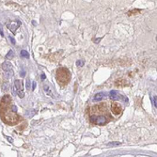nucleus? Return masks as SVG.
Returning a JSON list of instances; mask_svg holds the SVG:
<instances>
[{
  "label": "nucleus",
  "instance_id": "7",
  "mask_svg": "<svg viewBox=\"0 0 157 157\" xmlns=\"http://www.w3.org/2000/svg\"><path fill=\"white\" fill-rule=\"evenodd\" d=\"M2 68H3V70L4 71H6V72H8V71H11L12 68V65L11 62H9V61H6V62H4L3 63V65H2Z\"/></svg>",
  "mask_w": 157,
  "mask_h": 157
},
{
  "label": "nucleus",
  "instance_id": "10",
  "mask_svg": "<svg viewBox=\"0 0 157 157\" xmlns=\"http://www.w3.org/2000/svg\"><path fill=\"white\" fill-rule=\"evenodd\" d=\"M103 96H104V93H103V92H99V93H97L96 95L94 96V101L98 102V101L102 100L103 98Z\"/></svg>",
  "mask_w": 157,
  "mask_h": 157
},
{
  "label": "nucleus",
  "instance_id": "17",
  "mask_svg": "<svg viewBox=\"0 0 157 157\" xmlns=\"http://www.w3.org/2000/svg\"><path fill=\"white\" fill-rule=\"evenodd\" d=\"M36 86H37L36 82H33V83H32V88H31V90H35V89H36Z\"/></svg>",
  "mask_w": 157,
  "mask_h": 157
},
{
  "label": "nucleus",
  "instance_id": "20",
  "mask_svg": "<svg viewBox=\"0 0 157 157\" xmlns=\"http://www.w3.org/2000/svg\"><path fill=\"white\" fill-rule=\"evenodd\" d=\"M41 77H42V80H43V79H45V78H46V76H45V74H44V73H42V76H41Z\"/></svg>",
  "mask_w": 157,
  "mask_h": 157
},
{
  "label": "nucleus",
  "instance_id": "16",
  "mask_svg": "<svg viewBox=\"0 0 157 157\" xmlns=\"http://www.w3.org/2000/svg\"><path fill=\"white\" fill-rule=\"evenodd\" d=\"M156 102H157V98H156V95L153 97V105L156 107L157 106V103H156Z\"/></svg>",
  "mask_w": 157,
  "mask_h": 157
},
{
  "label": "nucleus",
  "instance_id": "3",
  "mask_svg": "<svg viewBox=\"0 0 157 157\" xmlns=\"http://www.w3.org/2000/svg\"><path fill=\"white\" fill-rule=\"evenodd\" d=\"M13 92L16 93L20 98H24V90H23V83H22V81H20V80H15V82H14Z\"/></svg>",
  "mask_w": 157,
  "mask_h": 157
},
{
  "label": "nucleus",
  "instance_id": "2",
  "mask_svg": "<svg viewBox=\"0 0 157 157\" xmlns=\"http://www.w3.org/2000/svg\"><path fill=\"white\" fill-rule=\"evenodd\" d=\"M90 121L91 123L96 124L99 126H103L108 122V117L104 115H91L90 117Z\"/></svg>",
  "mask_w": 157,
  "mask_h": 157
},
{
  "label": "nucleus",
  "instance_id": "5",
  "mask_svg": "<svg viewBox=\"0 0 157 157\" xmlns=\"http://www.w3.org/2000/svg\"><path fill=\"white\" fill-rule=\"evenodd\" d=\"M19 25H21V22L20 21H11L9 24H7V27L12 32H15L16 29L19 27Z\"/></svg>",
  "mask_w": 157,
  "mask_h": 157
},
{
  "label": "nucleus",
  "instance_id": "1",
  "mask_svg": "<svg viewBox=\"0 0 157 157\" xmlns=\"http://www.w3.org/2000/svg\"><path fill=\"white\" fill-rule=\"evenodd\" d=\"M56 80L60 83L61 85H67L71 79V73L67 70L66 68H59L56 71Z\"/></svg>",
  "mask_w": 157,
  "mask_h": 157
},
{
  "label": "nucleus",
  "instance_id": "21",
  "mask_svg": "<svg viewBox=\"0 0 157 157\" xmlns=\"http://www.w3.org/2000/svg\"><path fill=\"white\" fill-rule=\"evenodd\" d=\"M7 138H8V140H9L10 142H12V141H13V139H12L11 137H7Z\"/></svg>",
  "mask_w": 157,
  "mask_h": 157
},
{
  "label": "nucleus",
  "instance_id": "11",
  "mask_svg": "<svg viewBox=\"0 0 157 157\" xmlns=\"http://www.w3.org/2000/svg\"><path fill=\"white\" fill-rule=\"evenodd\" d=\"M13 56H14V52H13L12 50H10V51H9V53L6 55L7 59H11Z\"/></svg>",
  "mask_w": 157,
  "mask_h": 157
},
{
  "label": "nucleus",
  "instance_id": "14",
  "mask_svg": "<svg viewBox=\"0 0 157 157\" xmlns=\"http://www.w3.org/2000/svg\"><path fill=\"white\" fill-rule=\"evenodd\" d=\"M120 144H121L120 142H110V143L107 144V146H108V147H114V146H118L120 145Z\"/></svg>",
  "mask_w": 157,
  "mask_h": 157
},
{
  "label": "nucleus",
  "instance_id": "4",
  "mask_svg": "<svg viewBox=\"0 0 157 157\" xmlns=\"http://www.w3.org/2000/svg\"><path fill=\"white\" fill-rule=\"evenodd\" d=\"M111 110H112V112H113V114L116 116L120 115L121 113V111H122V108H121V104L118 103H112L111 104Z\"/></svg>",
  "mask_w": 157,
  "mask_h": 157
},
{
  "label": "nucleus",
  "instance_id": "18",
  "mask_svg": "<svg viewBox=\"0 0 157 157\" xmlns=\"http://www.w3.org/2000/svg\"><path fill=\"white\" fill-rule=\"evenodd\" d=\"M26 88H27V89H30V80H29V79L26 80Z\"/></svg>",
  "mask_w": 157,
  "mask_h": 157
},
{
  "label": "nucleus",
  "instance_id": "6",
  "mask_svg": "<svg viewBox=\"0 0 157 157\" xmlns=\"http://www.w3.org/2000/svg\"><path fill=\"white\" fill-rule=\"evenodd\" d=\"M11 103V98L9 95H5V96L2 98L1 102H0V104H10Z\"/></svg>",
  "mask_w": 157,
  "mask_h": 157
},
{
  "label": "nucleus",
  "instance_id": "19",
  "mask_svg": "<svg viewBox=\"0 0 157 157\" xmlns=\"http://www.w3.org/2000/svg\"><path fill=\"white\" fill-rule=\"evenodd\" d=\"M10 40H11V42L12 44H15V43H16V42H15V40H14V39H13L12 37L10 36Z\"/></svg>",
  "mask_w": 157,
  "mask_h": 157
},
{
  "label": "nucleus",
  "instance_id": "12",
  "mask_svg": "<svg viewBox=\"0 0 157 157\" xmlns=\"http://www.w3.org/2000/svg\"><path fill=\"white\" fill-rule=\"evenodd\" d=\"M21 56H22V57L28 58V57H29V54H28V52H27L26 50H22V51H21Z\"/></svg>",
  "mask_w": 157,
  "mask_h": 157
},
{
  "label": "nucleus",
  "instance_id": "13",
  "mask_svg": "<svg viewBox=\"0 0 157 157\" xmlns=\"http://www.w3.org/2000/svg\"><path fill=\"white\" fill-rule=\"evenodd\" d=\"M2 90H3L4 92H5V91H8L10 90V84H9V83H5V84L2 86Z\"/></svg>",
  "mask_w": 157,
  "mask_h": 157
},
{
  "label": "nucleus",
  "instance_id": "8",
  "mask_svg": "<svg viewBox=\"0 0 157 157\" xmlns=\"http://www.w3.org/2000/svg\"><path fill=\"white\" fill-rule=\"evenodd\" d=\"M43 90L45 91V93H46L48 96H51V97H53V98H55L53 92L51 91V89L49 88L47 85H44V86H43Z\"/></svg>",
  "mask_w": 157,
  "mask_h": 157
},
{
  "label": "nucleus",
  "instance_id": "9",
  "mask_svg": "<svg viewBox=\"0 0 157 157\" xmlns=\"http://www.w3.org/2000/svg\"><path fill=\"white\" fill-rule=\"evenodd\" d=\"M109 97H110V99L111 100H118L119 99V94H118V92L116 90H111L110 91V93H109Z\"/></svg>",
  "mask_w": 157,
  "mask_h": 157
},
{
  "label": "nucleus",
  "instance_id": "15",
  "mask_svg": "<svg viewBox=\"0 0 157 157\" xmlns=\"http://www.w3.org/2000/svg\"><path fill=\"white\" fill-rule=\"evenodd\" d=\"M76 65H77V66L82 67L83 65H84V60H77L76 61Z\"/></svg>",
  "mask_w": 157,
  "mask_h": 157
}]
</instances>
